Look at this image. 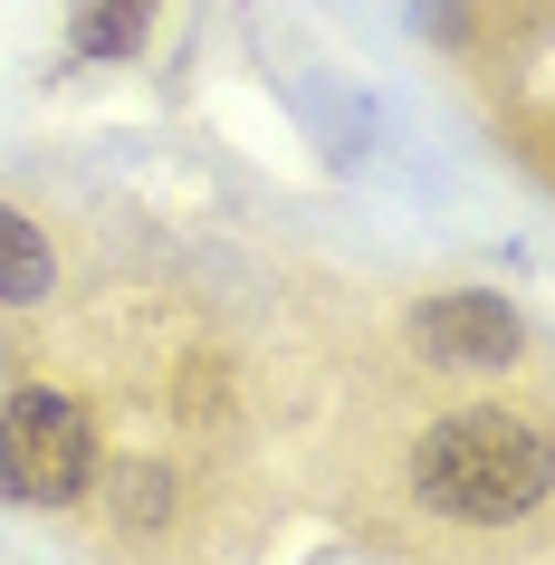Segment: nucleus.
<instances>
[{
    "label": "nucleus",
    "mask_w": 555,
    "mask_h": 565,
    "mask_svg": "<svg viewBox=\"0 0 555 565\" xmlns=\"http://www.w3.org/2000/svg\"><path fill=\"white\" fill-rule=\"evenodd\" d=\"M383 364V355H374ZM555 508L546 374L421 384L383 364L335 441V518L393 565H536Z\"/></svg>",
    "instance_id": "obj_1"
},
{
    "label": "nucleus",
    "mask_w": 555,
    "mask_h": 565,
    "mask_svg": "<svg viewBox=\"0 0 555 565\" xmlns=\"http://www.w3.org/2000/svg\"><path fill=\"white\" fill-rule=\"evenodd\" d=\"M106 441H116V403H106L96 374L49 364V355L0 364V508L77 518Z\"/></svg>",
    "instance_id": "obj_2"
},
{
    "label": "nucleus",
    "mask_w": 555,
    "mask_h": 565,
    "mask_svg": "<svg viewBox=\"0 0 555 565\" xmlns=\"http://www.w3.org/2000/svg\"><path fill=\"white\" fill-rule=\"evenodd\" d=\"M383 364H403L421 384H498V374H526L536 364V307L508 298V288H412L383 317Z\"/></svg>",
    "instance_id": "obj_3"
},
{
    "label": "nucleus",
    "mask_w": 555,
    "mask_h": 565,
    "mask_svg": "<svg viewBox=\"0 0 555 565\" xmlns=\"http://www.w3.org/2000/svg\"><path fill=\"white\" fill-rule=\"evenodd\" d=\"M58 288H67L58 231L0 192V317H58Z\"/></svg>",
    "instance_id": "obj_4"
},
{
    "label": "nucleus",
    "mask_w": 555,
    "mask_h": 565,
    "mask_svg": "<svg viewBox=\"0 0 555 565\" xmlns=\"http://www.w3.org/2000/svg\"><path fill=\"white\" fill-rule=\"evenodd\" d=\"M173 0H67V58L77 67H135Z\"/></svg>",
    "instance_id": "obj_5"
}]
</instances>
